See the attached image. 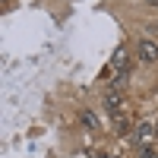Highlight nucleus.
<instances>
[{"label": "nucleus", "mask_w": 158, "mask_h": 158, "mask_svg": "<svg viewBox=\"0 0 158 158\" xmlns=\"http://www.w3.org/2000/svg\"><path fill=\"white\" fill-rule=\"evenodd\" d=\"M127 63H130V54H127V48H117V51H114V57H111V63H108V73H104V76L127 73Z\"/></svg>", "instance_id": "f257e3e1"}, {"label": "nucleus", "mask_w": 158, "mask_h": 158, "mask_svg": "<svg viewBox=\"0 0 158 158\" xmlns=\"http://www.w3.org/2000/svg\"><path fill=\"white\" fill-rule=\"evenodd\" d=\"M152 136H158V127H155V123H139V127H136V136H133V142L146 149L149 142H152Z\"/></svg>", "instance_id": "f03ea898"}, {"label": "nucleus", "mask_w": 158, "mask_h": 158, "mask_svg": "<svg viewBox=\"0 0 158 158\" xmlns=\"http://www.w3.org/2000/svg\"><path fill=\"white\" fill-rule=\"evenodd\" d=\"M136 51H139V60H142V63H155V60H158V44L149 41V38H142Z\"/></svg>", "instance_id": "7ed1b4c3"}, {"label": "nucleus", "mask_w": 158, "mask_h": 158, "mask_svg": "<svg viewBox=\"0 0 158 158\" xmlns=\"http://www.w3.org/2000/svg\"><path fill=\"white\" fill-rule=\"evenodd\" d=\"M104 104H108V111L117 117L120 114V92H114V89H108V95H104Z\"/></svg>", "instance_id": "20e7f679"}, {"label": "nucleus", "mask_w": 158, "mask_h": 158, "mask_svg": "<svg viewBox=\"0 0 158 158\" xmlns=\"http://www.w3.org/2000/svg\"><path fill=\"white\" fill-rule=\"evenodd\" d=\"M82 123H85V127H92V130H95V127H98V117L92 114V111H85V114H82Z\"/></svg>", "instance_id": "39448f33"}, {"label": "nucleus", "mask_w": 158, "mask_h": 158, "mask_svg": "<svg viewBox=\"0 0 158 158\" xmlns=\"http://www.w3.org/2000/svg\"><path fill=\"white\" fill-rule=\"evenodd\" d=\"M155 127H158V123H155Z\"/></svg>", "instance_id": "423d86ee"}]
</instances>
